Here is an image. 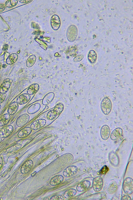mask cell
<instances>
[{
	"label": "cell",
	"instance_id": "6da1fadb",
	"mask_svg": "<svg viewBox=\"0 0 133 200\" xmlns=\"http://www.w3.org/2000/svg\"><path fill=\"white\" fill-rule=\"evenodd\" d=\"M112 103L108 98H104L101 104V108L103 113L105 115H108L110 113L112 109Z\"/></svg>",
	"mask_w": 133,
	"mask_h": 200
},
{
	"label": "cell",
	"instance_id": "7a4b0ae2",
	"mask_svg": "<svg viewBox=\"0 0 133 200\" xmlns=\"http://www.w3.org/2000/svg\"><path fill=\"white\" fill-rule=\"evenodd\" d=\"M123 189L124 192L127 194L130 195L133 192V181L130 177L126 178L123 183Z\"/></svg>",
	"mask_w": 133,
	"mask_h": 200
},
{
	"label": "cell",
	"instance_id": "3957f363",
	"mask_svg": "<svg viewBox=\"0 0 133 200\" xmlns=\"http://www.w3.org/2000/svg\"><path fill=\"white\" fill-rule=\"evenodd\" d=\"M103 184V181L100 176H97L94 178L92 183L93 188L96 192H98L102 189Z\"/></svg>",
	"mask_w": 133,
	"mask_h": 200
},
{
	"label": "cell",
	"instance_id": "277c9868",
	"mask_svg": "<svg viewBox=\"0 0 133 200\" xmlns=\"http://www.w3.org/2000/svg\"><path fill=\"white\" fill-rule=\"evenodd\" d=\"M13 127L10 125H7L2 128L0 131V137L5 138L9 136L13 132Z\"/></svg>",
	"mask_w": 133,
	"mask_h": 200
},
{
	"label": "cell",
	"instance_id": "5b68a950",
	"mask_svg": "<svg viewBox=\"0 0 133 200\" xmlns=\"http://www.w3.org/2000/svg\"><path fill=\"white\" fill-rule=\"evenodd\" d=\"M29 118L30 117L28 114H23L17 118L16 121V124L19 127L22 126L28 122Z\"/></svg>",
	"mask_w": 133,
	"mask_h": 200
},
{
	"label": "cell",
	"instance_id": "8992f818",
	"mask_svg": "<svg viewBox=\"0 0 133 200\" xmlns=\"http://www.w3.org/2000/svg\"><path fill=\"white\" fill-rule=\"evenodd\" d=\"M33 166V162L31 160L26 161L22 166L21 172L23 174H25L29 172L32 169Z\"/></svg>",
	"mask_w": 133,
	"mask_h": 200
},
{
	"label": "cell",
	"instance_id": "52a82bcc",
	"mask_svg": "<svg viewBox=\"0 0 133 200\" xmlns=\"http://www.w3.org/2000/svg\"><path fill=\"white\" fill-rule=\"evenodd\" d=\"M77 171V168L75 166H69L63 171V175L66 177H70L75 174Z\"/></svg>",
	"mask_w": 133,
	"mask_h": 200
},
{
	"label": "cell",
	"instance_id": "ba28073f",
	"mask_svg": "<svg viewBox=\"0 0 133 200\" xmlns=\"http://www.w3.org/2000/svg\"><path fill=\"white\" fill-rule=\"evenodd\" d=\"M110 133V129L108 126L104 125L102 127L100 130V135L103 140H107L109 137Z\"/></svg>",
	"mask_w": 133,
	"mask_h": 200
},
{
	"label": "cell",
	"instance_id": "9c48e42d",
	"mask_svg": "<svg viewBox=\"0 0 133 200\" xmlns=\"http://www.w3.org/2000/svg\"><path fill=\"white\" fill-rule=\"evenodd\" d=\"M46 122V120L44 119L37 120L31 124V128L33 130L39 129L45 126Z\"/></svg>",
	"mask_w": 133,
	"mask_h": 200
},
{
	"label": "cell",
	"instance_id": "30bf717a",
	"mask_svg": "<svg viewBox=\"0 0 133 200\" xmlns=\"http://www.w3.org/2000/svg\"><path fill=\"white\" fill-rule=\"evenodd\" d=\"M51 26L54 30H57L59 28L61 25V21L59 16L54 15L52 17L50 21Z\"/></svg>",
	"mask_w": 133,
	"mask_h": 200
},
{
	"label": "cell",
	"instance_id": "8fae6325",
	"mask_svg": "<svg viewBox=\"0 0 133 200\" xmlns=\"http://www.w3.org/2000/svg\"><path fill=\"white\" fill-rule=\"evenodd\" d=\"M90 184V181L87 180H83L80 182L77 185L76 189L78 192H83L88 189Z\"/></svg>",
	"mask_w": 133,
	"mask_h": 200
},
{
	"label": "cell",
	"instance_id": "7c38bea8",
	"mask_svg": "<svg viewBox=\"0 0 133 200\" xmlns=\"http://www.w3.org/2000/svg\"><path fill=\"white\" fill-rule=\"evenodd\" d=\"M32 131L31 128L29 127H26L23 128L18 132L17 134L18 137L20 138H22L26 137L29 136Z\"/></svg>",
	"mask_w": 133,
	"mask_h": 200
},
{
	"label": "cell",
	"instance_id": "4fadbf2b",
	"mask_svg": "<svg viewBox=\"0 0 133 200\" xmlns=\"http://www.w3.org/2000/svg\"><path fill=\"white\" fill-rule=\"evenodd\" d=\"M64 179V177L62 175H57L51 179L49 183L52 186H55L61 183L63 181Z\"/></svg>",
	"mask_w": 133,
	"mask_h": 200
},
{
	"label": "cell",
	"instance_id": "5bb4252c",
	"mask_svg": "<svg viewBox=\"0 0 133 200\" xmlns=\"http://www.w3.org/2000/svg\"><path fill=\"white\" fill-rule=\"evenodd\" d=\"M30 96L29 94L24 93L19 96L17 99V102L20 104H23L27 103L30 100Z\"/></svg>",
	"mask_w": 133,
	"mask_h": 200
},
{
	"label": "cell",
	"instance_id": "9a60e30c",
	"mask_svg": "<svg viewBox=\"0 0 133 200\" xmlns=\"http://www.w3.org/2000/svg\"><path fill=\"white\" fill-rule=\"evenodd\" d=\"M122 133L123 130L121 128H117L112 132L110 135V138L112 140H117L120 137Z\"/></svg>",
	"mask_w": 133,
	"mask_h": 200
},
{
	"label": "cell",
	"instance_id": "2e32d148",
	"mask_svg": "<svg viewBox=\"0 0 133 200\" xmlns=\"http://www.w3.org/2000/svg\"><path fill=\"white\" fill-rule=\"evenodd\" d=\"M76 30L77 29H76L74 31V30L71 29L70 27H69L67 31V36L69 41L72 42L74 41L77 34Z\"/></svg>",
	"mask_w": 133,
	"mask_h": 200
},
{
	"label": "cell",
	"instance_id": "e0dca14e",
	"mask_svg": "<svg viewBox=\"0 0 133 200\" xmlns=\"http://www.w3.org/2000/svg\"><path fill=\"white\" fill-rule=\"evenodd\" d=\"M18 108V103L15 102H13L10 105L8 109V112L9 115H14L16 112Z\"/></svg>",
	"mask_w": 133,
	"mask_h": 200
},
{
	"label": "cell",
	"instance_id": "ac0fdd59",
	"mask_svg": "<svg viewBox=\"0 0 133 200\" xmlns=\"http://www.w3.org/2000/svg\"><path fill=\"white\" fill-rule=\"evenodd\" d=\"M118 185L117 183L115 181L111 182L108 185L107 191L109 194H112L117 190Z\"/></svg>",
	"mask_w": 133,
	"mask_h": 200
},
{
	"label": "cell",
	"instance_id": "d6986e66",
	"mask_svg": "<svg viewBox=\"0 0 133 200\" xmlns=\"http://www.w3.org/2000/svg\"><path fill=\"white\" fill-rule=\"evenodd\" d=\"M11 118L10 115L5 114L2 115L0 118V126H3L6 125L9 122Z\"/></svg>",
	"mask_w": 133,
	"mask_h": 200
},
{
	"label": "cell",
	"instance_id": "ffe728a7",
	"mask_svg": "<svg viewBox=\"0 0 133 200\" xmlns=\"http://www.w3.org/2000/svg\"><path fill=\"white\" fill-rule=\"evenodd\" d=\"M18 57V55L16 53H12L9 55L7 58L6 63L8 65H12L15 63Z\"/></svg>",
	"mask_w": 133,
	"mask_h": 200
},
{
	"label": "cell",
	"instance_id": "44dd1931",
	"mask_svg": "<svg viewBox=\"0 0 133 200\" xmlns=\"http://www.w3.org/2000/svg\"><path fill=\"white\" fill-rule=\"evenodd\" d=\"M77 193L76 190L74 189H70L66 191L63 193L64 198H68L75 196Z\"/></svg>",
	"mask_w": 133,
	"mask_h": 200
},
{
	"label": "cell",
	"instance_id": "7402d4cb",
	"mask_svg": "<svg viewBox=\"0 0 133 200\" xmlns=\"http://www.w3.org/2000/svg\"><path fill=\"white\" fill-rule=\"evenodd\" d=\"M39 88V85L37 84H34L30 86L27 90V93L32 95L36 93Z\"/></svg>",
	"mask_w": 133,
	"mask_h": 200
},
{
	"label": "cell",
	"instance_id": "603a6c76",
	"mask_svg": "<svg viewBox=\"0 0 133 200\" xmlns=\"http://www.w3.org/2000/svg\"><path fill=\"white\" fill-rule=\"evenodd\" d=\"M88 58L91 63H95L97 58L96 52L93 50L90 51L88 54Z\"/></svg>",
	"mask_w": 133,
	"mask_h": 200
},
{
	"label": "cell",
	"instance_id": "cb8c5ba5",
	"mask_svg": "<svg viewBox=\"0 0 133 200\" xmlns=\"http://www.w3.org/2000/svg\"><path fill=\"white\" fill-rule=\"evenodd\" d=\"M36 60V57L34 55L30 56L26 62V65L28 67L32 66L35 64Z\"/></svg>",
	"mask_w": 133,
	"mask_h": 200
},
{
	"label": "cell",
	"instance_id": "d4e9b609",
	"mask_svg": "<svg viewBox=\"0 0 133 200\" xmlns=\"http://www.w3.org/2000/svg\"><path fill=\"white\" fill-rule=\"evenodd\" d=\"M63 105L59 103L57 104L55 106L53 111L54 114L56 115H58L62 113L63 109Z\"/></svg>",
	"mask_w": 133,
	"mask_h": 200
},
{
	"label": "cell",
	"instance_id": "484cf974",
	"mask_svg": "<svg viewBox=\"0 0 133 200\" xmlns=\"http://www.w3.org/2000/svg\"><path fill=\"white\" fill-rule=\"evenodd\" d=\"M21 145L19 143H15L7 148L6 151L8 152H10L15 151L20 149Z\"/></svg>",
	"mask_w": 133,
	"mask_h": 200
},
{
	"label": "cell",
	"instance_id": "4316f807",
	"mask_svg": "<svg viewBox=\"0 0 133 200\" xmlns=\"http://www.w3.org/2000/svg\"><path fill=\"white\" fill-rule=\"evenodd\" d=\"M18 1L16 0H9L7 1L5 3V5L8 8L13 7L17 5Z\"/></svg>",
	"mask_w": 133,
	"mask_h": 200
},
{
	"label": "cell",
	"instance_id": "83f0119b",
	"mask_svg": "<svg viewBox=\"0 0 133 200\" xmlns=\"http://www.w3.org/2000/svg\"><path fill=\"white\" fill-rule=\"evenodd\" d=\"M10 85V82L8 80L4 82L2 85V88L4 91L6 92L8 90Z\"/></svg>",
	"mask_w": 133,
	"mask_h": 200
},
{
	"label": "cell",
	"instance_id": "f1b7e54d",
	"mask_svg": "<svg viewBox=\"0 0 133 200\" xmlns=\"http://www.w3.org/2000/svg\"><path fill=\"white\" fill-rule=\"evenodd\" d=\"M56 115L54 114L53 110H50L47 114L46 118L48 120H52L55 118Z\"/></svg>",
	"mask_w": 133,
	"mask_h": 200
},
{
	"label": "cell",
	"instance_id": "f546056e",
	"mask_svg": "<svg viewBox=\"0 0 133 200\" xmlns=\"http://www.w3.org/2000/svg\"><path fill=\"white\" fill-rule=\"evenodd\" d=\"M109 170V168L106 165L103 166L99 170V173L102 175H105Z\"/></svg>",
	"mask_w": 133,
	"mask_h": 200
},
{
	"label": "cell",
	"instance_id": "4dcf8cb0",
	"mask_svg": "<svg viewBox=\"0 0 133 200\" xmlns=\"http://www.w3.org/2000/svg\"><path fill=\"white\" fill-rule=\"evenodd\" d=\"M64 199L63 197L60 195H56L52 196L50 198V200H62Z\"/></svg>",
	"mask_w": 133,
	"mask_h": 200
},
{
	"label": "cell",
	"instance_id": "1f68e13d",
	"mask_svg": "<svg viewBox=\"0 0 133 200\" xmlns=\"http://www.w3.org/2000/svg\"><path fill=\"white\" fill-rule=\"evenodd\" d=\"M84 55H81L76 57L73 59V61L74 62H78L80 61L83 58Z\"/></svg>",
	"mask_w": 133,
	"mask_h": 200
},
{
	"label": "cell",
	"instance_id": "d6a6232c",
	"mask_svg": "<svg viewBox=\"0 0 133 200\" xmlns=\"http://www.w3.org/2000/svg\"><path fill=\"white\" fill-rule=\"evenodd\" d=\"M6 94L4 92L0 93V104L2 103L5 100L6 96Z\"/></svg>",
	"mask_w": 133,
	"mask_h": 200
},
{
	"label": "cell",
	"instance_id": "836d02e7",
	"mask_svg": "<svg viewBox=\"0 0 133 200\" xmlns=\"http://www.w3.org/2000/svg\"><path fill=\"white\" fill-rule=\"evenodd\" d=\"M5 8V6L4 4H0V13L4 11Z\"/></svg>",
	"mask_w": 133,
	"mask_h": 200
},
{
	"label": "cell",
	"instance_id": "e575fe53",
	"mask_svg": "<svg viewBox=\"0 0 133 200\" xmlns=\"http://www.w3.org/2000/svg\"><path fill=\"white\" fill-rule=\"evenodd\" d=\"M121 200H131L130 197L128 195L123 196L121 198Z\"/></svg>",
	"mask_w": 133,
	"mask_h": 200
},
{
	"label": "cell",
	"instance_id": "d590c367",
	"mask_svg": "<svg viewBox=\"0 0 133 200\" xmlns=\"http://www.w3.org/2000/svg\"><path fill=\"white\" fill-rule=\"evenodd\" d=\"M3 165V161L2 158L0 157V170L2 168Z\"/></svg>",
	"mask_w": 133,
	"mask_h": 200
},
{
	"label": "cell",
	"instance_id": "8d00e7d4",
	"mask_svg": "<svg viewBox=\"0 0 133 200\" xmlns=\"http://www.w3.org/2000/svg\"><path fill=\"white\" fill-rule=\"evenodd\" d=\"M8 45L7 44H5L3 46V49L4 50H7L8 49Z\"/></svg>",
	"mask_w": 133,
	"mask_h": 200
},
{
	"label": "cell",
	"instance_id": "74e56055",
	"mask_svg": "<svg viewBox=\"0 0 133 200\" xmlns=\"http://www.w3.org/2000/svg\"><path fill=\"white\" fill-rule=\"evenodd\" d=\"M19 1L22 3H25L26 2H28L29 1H26V0H19Z\"/></svg>",
	"mask_w": 133,
	"mask_h": 200
},
{
	"label": "cell",
	"instance_id": "f35d334b",
	"mask_svg": "<svg viewBox=\"0 0 133 200\" xmlns=\"http://www.w3.org/2000/svg\"><path fill=\"white\" fill-rule=\"evenodd\" d=\"M49 198L47 197H46L44 198L43 199V200H49Z\"/></svg>",
	"mask_w": 133,
	"mask_h": 200
},
{
	"label": "cell",
	"instance_id": "ab89813d",
	"mask_svg": "<svg viewBox=\"0 0 133 200\" xmlns=\"http://www.w3.org/2000/svg\"><path fill=\"white\" fill-rule=\"evenodd\" d=\"M2 140V138L0 137V143H1Z\"/></svg>",
	"mask_w": 133,
	"mask_h": 200
},
{
	"label": "cell",
	"instance_id": "60d3db41",
	"mask_svg": "<svg viewBox=\"0 0 133 200\" xmlns=\"http://www.w3.org/2000/svg\"><path fill=\"white\" fill-rule=\"evenodd\" d=\"M1 104H0V110L1 109Z\"/></svg>",
	"mask_w": 133,
	"mask_h": 200
},
{
	"label": "cell",
	"instance_id": "b9f144b4",
	"mask_svg": "<svg viewBox=\"0 0 133 200\" xmlns=\"http://www.w3.org/2000/svg\"></svg>",
	"mask_w": 133,
	"mask_h": 200
}]
</instances>
